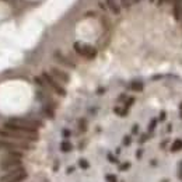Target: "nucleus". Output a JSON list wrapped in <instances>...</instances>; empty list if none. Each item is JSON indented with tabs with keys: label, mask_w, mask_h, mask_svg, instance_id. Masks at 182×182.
<instances>
[{
	"label": "nucleus",
	"mask_w": 182,
	"mask_h": 182,
	"mask_svg": "<svg viewBox=\"0 0 182 182\" xmlns=\"http://www.w3.org/2000/svg\"><path fill=\"white\" fill-rule=\"evenodd\" d=\"M150 165H151V167H157V165H158V161H157V160H151V161H150Z\"/></svg>",
	"instance_id": "b1692460"
},
{
	"label": "nucleus",
	"mask_w": 182,
	"mask_h": 182,
	"mask_svg": "<svg viewBox=\"0 0 182 182\" xmlns=\"http://www.w3.org/2000/svg\"><path fill=\"white\" fill-rule=\"evenodd\" d=\"M137 132H139V126L135 125V126H133V129H132V133H133V135H136Z\"/></svg>",
	"instance_id": "393cba45"
},
{
	"label": "nucleus",
	"mask_w": 182,
	"mask_h": 182,
	"mask_svg": "<svg viewBox=\"0 0 182 182\" xmlns=\"http://www.w3.org/2000/svg\"><path fill=\"white\" fill-rule=\"evenodd\" d=\"M63 136H66V137H67V136H70V132H69V130H65V132H63Z\"/></svg>",
	"instance_id": "c85d7f7f"
},
{
	"label": "nucleus",
	"mask_w": 182,
	"mask_h": 182,
	"mask_svg": "<svg viewBox=\"0 0 182 182\" xmlns=\"http://www.w3.org/2000/svg\"><path fill=\"white\" fill-rule=\"evenodd\" d=\"M172 14L176 21L182 20V0H172Z\"/></svg>",
	"instance_id": "6e6552de"
},
{
	"label": "nucleus",
	"mask_w": 182,
	"mask_h": 182,
	"mask_svg": "<svg viewBox=\"0 0 182 182\" xmlns=\"http://www.w3.org/2000/svg\"><path fill=\"white\" fill-rule=\"evenodd\" d=\"M178 175H179V179L182 181V161H181V164H179V168H178Z\"/></svg>",
	"instance_id": "5701e85b"
},
{
	"label": "nucleus",
	"mask_w": 182,
	"mask_h": 182,
	"mask_svg": "<svg viewBox=\"0 0 182 182\" xmlns=\"http://www.w3.org/2000/svg\"><path fill=\"white\" fill-rule=\"evenodd\" d=\"M79 165L81 167V168H88L90 164H88V161H87V160H80V161H79Z\"/></svg>",
	"instance_id": "a211bd4d"
},
{
	"label": "nucleus",
	"mask_w": 182,
	"mask_h": 182,
	"mask_svg": "<svg viewBox=\"0 0 182 182\" xmlns=\"http://www.w3.org/2000/svg\"><path fill=\"white\" fill-rule=\"evenodd\" d=\"M165 118H167V113H165V112H161V113H160V121H165Z\"/></svg>",
	"instance_id": "a878e982"
},
{
	"label": "nucleus",
	"mask_w": 182,
	"mask_h": 182,
	"mask_svg": "<svg viewBox=\"0 0 182 182\" xmlns=\"http://www.w3.org/2000/svg\"><path fill=\"white\" fill-rule=\"evenodd\" d=\"M135 102V98L133 97H130V98H128V101H126V104H125V108L126 109H129L130 106H132V104Z\"/></svg>",
	"instance_id": "6ab92c4d"
},
{
	"label": "nucleus",
	"mask_w": 182,
	"mask_h": 182,
	"mask_svg": "<svg viewBox=\"0 0 182 182\" xmlns=\"http://www.w3.org/2000/svg\"><path fill=\"white\" fill-rule=\"evenodd\" d=\"M130 168V162H123L122 165H119V171H126Z\"/></svg>",
	"instance_id": "aec40b11"
},
{
	"label": "nucleus",
	"mask_w": 182,
	"mask_h": 182,
	"mask_svg": "<svg viewBox=\"0 0 182 182\" xmlns=\"http://www.w3.org/2000/svg\"><path fill=\"white\" fill-rule=\"evenodd\" d=\"M74 50L79 53L80 56L86 58V59H94L97 56V49L88 43H81V42H74L73 45Z\"/></svg>",
	"instance_id": "20e7f679"
},
{
	"label": "nucleus",
	"mask_w": 182,
	"mask_h": 182,
	"mask_svg": "<svg viewBox=\"0 0 182 182\" xmlns=\"http://www.w3.org/2000/svg\"><path fill=\"white\" fill-rule=\"evenodd\" d=\"M42 79L45 80V83H46L48 86H49L50 88L58 94V95H62V97L66 95V90L63 88V86H60V83H58V80L55 79L52 74H49L48 72H43L42 73Z\"/></svg>",
	"instance_id": "39448f33"
},
{
	"label": "nucleus",
	"mask_w": 182,
	"mask_h": 182,
	"mask_svg": "<svg viewBox=\"0 0 182 182\" xmlns=\"http://www.w3.org/2000/svg\"><path fill=\"white\" fill-rule=\"evenodd\" d=\"M50 73H52V76L55 77V79L62 81V83H69L70 81L69 74H67L66 72H63V70L58 69V67H52V69H50Z\"/></svg>",
	"instance_id": "0eeeda50"
},
{
	"label": "nucleus",
	"mask_w": 182,
	"mask_h": 182,
	"mask_svg": "<svg viewBox=\"0 0 182 182\" xmlns=\"http://www.w3.org/2000/svg\"><path fill=\"white\" fill-rule=\"evenodd\" d=\"M32 146L28 142H16V140H7L0 139V150H6V151H25L31 150Z\"/></svg>",
	"instance_id": "f03ea898"
},
{
	"label": "nucleus",
	"mask_w": 182,
	"mask_h": 182,
	"mask_svg": "<svg viewBox=\"0 0 182 182\" xmlns=\"http://www.w3.org/2000/svg\"><path fill=\"white\" fill-rule=\"evenodd\" d=\"M168 2H171V0H157L158 6H161V4H164V3H168Z\"/></svg>",
	"instance_id": "bb28decb"
},
{
	"label": "nucleus",
	"mask_w": 182,
	"mask_h": 182,
	"mask_svg": "<svg viewBox=\"0 0 182 182\" xmlns=\"http://www.w3.org/2000/svg\"><path fill=\"white\" fill-rule=\"evenodd\" d=\"M60 150H62L63 153H69L73 150V144L69 142V140H63V142L60 143Z\"/></svg>",
	"instance_id": "9b49d317"
},
{
	"label": "nucleus",
	"mask_w": 182,
	"mask_h": 182,
	"mask_svg": "<svg viewBox=\"0 0 182 182\" xmlns=\"http://www.w3.org/2000/svg\"><path fill=\"white\" fill-rule=\"evenodd\" d=\"M34 81H35L38 86H41V87L45 86V80H43L42 77H35V79H34Z\"/></svg>",
	"instance_id": "f3484780"
},
{
	"label": "nucleus",
	"mask_w": 182,
	"mask_h": 182,
	"mask_svg": "<svg viewBox=\"0 0 182 182\" xmlns=\"http://www.w3.org/2000/svg\"><path fill=\"white\" fill-rule=\"evenodd\" d=\"M181 150H182V139H176L171 146V151L176 153V151H181Z\"/></svg>",
	"instance_id": "f8f14e48"
},
{
	"label": "nucleus",
	"mask_w": 182,
	"mask_h": 182,
	"mask_svg": "<svg viewBox=\"0 0 182 182\" xmlns=\"http://www.w3.org/2000/svg\"><path fill=\"white\" fill-rule=\"evenodd\" d=\"M18 167H23L21 165V158H17V157L7 154L0 160V169H3V171H11V169H16Z\"/></svg>",
	"instance_id": "423d86ee"
},
{
	"label": "nucleus",
	"mask_w": 182,
	"mask_h": 182,
	"mask_svg": "<svg viewBox=\"0 0 182 182\" xmlns=\"http://www.w3.org/2000/svg\"><path fill=\"white\" fill-rule=\"evenodd\" d=\"M156 125H157V121L154 119V121H151L150 122V125H149V132H151V130H154V128H156Z\"/></svg>",
	"instance_id": "412c9836"
},
{
	"label": "nucleus",
	"mask_w": 182,
	"mask_h": 182,
	"mask_svg": "<svg viewBox=\"0 0 182 182\" xmlns=\"http://www.w3.org/2000/svg\"><path fill=\"white\" fill-rule=\"evenodd\" d=\"M179 118L182 119V102H181V105H179Z\"/></svg>",
	"instance_id": "cd10ccee"
},
{
	"label": "nucleus",
	"mask_w": 182,
	"mask_h": 182,
	"mask_svg": "<svg viewBox=\"0 0 182 182\" xmlns=\"http://www.w3.org/2000/svg\"><path fill=\"white\" fill-rule=\"evenodd\" d=\"M105 181L106 182H118V178H116V175H113V174H108V175H105Z\"/></svg>",
	"instance_id": "2eb2a0df"
},
{
	"label": "nucleus",
	"mask_w": 182,
	"mask_h": 182,
	"mask_svg": "<svg viewBox=\"0 0 182 182\" xmlns=\"http://www.w3.org/2000/svg\"><path fill=\"white\" fill-rule=\"evenodd\" d=\"M105 2H106V7H108L113 14H119L121 13V6L118 4L116 0H105Z\"/></svg>",
	"instance_id": "9d476101"
},
{
	"label": "nucleus",
	"mask_w": 182,
	"mask_h": 182,
	"mask_svg": "<svg viewBox=\"0 0 182 182\" xmlns=\"http://www.w3.org/2000/svg\"><path fill=\"white\" fill-rule=\"evenodd\" d=\"M130 142H132V140H130L129 136H125V137H123V144H125V146H129Z\"/></svg>",
	"instance_id": "4be33fe9"
},
{
	"label": "nucleus",
	"mask_w": 182,
	"mask_h": 182,
	"mask_svg": "<svg viewBox=\"0 0 182 182\" xmlns=\"http://www.w3.org/2000/svg\"><path fill=\"white\" fill-rule=\"evenodd\" d=\"M129 87H130V90H133V91H143V83L142 81H132Z\"/></svg>",
	"instance_id": "ddd939ff"
},
{
	"label": "nucleus",
	"mask_w": 182,
	"mask_h": 182,
	"mask_svg": "<svg viewBox=\"0 0 182 182\" xmlns=\"http://www.w3.org/2000/svg\"><path fill=\"white\" fill-rule=\"evenodd\" d=\"M0 137L7 140H18V142H36L38 133H25L18 130H7L4 128L0 129Z\"/></svg>",
	"instance_id": "f257e3e1"
},
{
	"label": "nucleus",
	"mask_w": 182,
	"mask_h": 182,
	"mask_svg": "<svg viewBox=\"0 0 182 182\" xmlns=\"http://www.w3.org/2000/svg\"><path fill=\"white\" fill-rule=\"evenodd\" d=\"M27 178V171L23 167L7 171L4 175L0 176V182H21Z\"/></svg>",
	"instance_id": "7ed1b4c3"
},
{
	"label": "nucleus",
	"mask_w": 182,
	"mask_h": 182,
	"mask_svg": "<svg viewBox=\"0 0 182 182\" xmlns=\"http://www.w3.org/2000/svg\"><path fill=\"white\" fill-rule=\"evenodd\" d=\"M113 112L118 113V115H121V116H126L128 109H126V108H121V106H115V108H113Z\"/></svg>",
	"instance_id": "4468645a"
},
{
	"label": "nucleus",
	"mask_w": 182,
	"mask_h": 182,
	"mask_svg": "<svg viewBox=\"0 0 182 182\" xmlns=\"http://www.w3.org/2000/svg\"><path fill=\"white\" fill-rule=\"evenodd\" d=\"M79 126H80V130H81V132H84V130L87 129V122H86V119H80Z\"/></svg>",
	"instance_id": "dca6fc26"
},
{
	"label": "nucleus",
	"mask_w": 182,
	"mask_h": 182,
	"mask_svg": "<svg viewBox=\"0 0 182 182\" xmlns=\"http://www.w3.org/2000/svg\"><path fill=\"white\" fill-rule=\"evenodd\" d=\"M55 58L58 59V62H59V63H62V65H65L66 67H70V69H73V67H76V65H74L73 62H70V60L67 59L66 56H63V55L59 52V50H58V52H55Z\"/></svg>",
	"instance_id": "1a4fd4ad"
}]
</instances>
